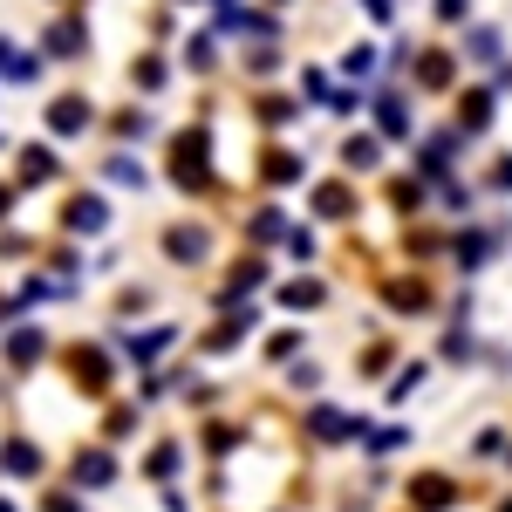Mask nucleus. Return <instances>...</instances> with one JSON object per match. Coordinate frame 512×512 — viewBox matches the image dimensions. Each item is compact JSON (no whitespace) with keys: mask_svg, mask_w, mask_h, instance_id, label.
Segmentation results:
<instances>
[{"mask_svg":"<svg viewBox=\"0 0 512 512\" xmlns=\"http://www.w3.org/2000/svg\"><path fill=\"white\" fill-rule=\"evenodd\" d=\"M76 123H89V103H55V130H76Z\"/></svg>","mask_w":512,"mask_h":512,"instance_id":"f257e3e1","label":"nucleus"}]
</instances>
